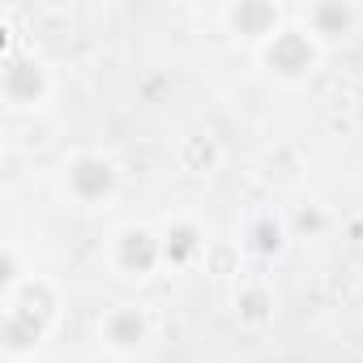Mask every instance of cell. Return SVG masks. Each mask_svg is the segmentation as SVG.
Wrapping results in <instances>:
<instances>
[{"label": "cell", "mask_w": 363, "mask_h": 363, "mask_svg": "<svg viewBox=\"0 0 363 363\" xmlns=\"http://www.w3.org/2000/svg\"><path fill=\"white\" fill-rule=\"evenodd\" d=\"M325 48L291 18L261 52H252V60H257V69L278 86V90H299V86H308L316 73H320V65H325Z\"/></svg>", "instance_id": "5b68a950"}, {"label": "cell", "mask_w": 363, "mask_h": 363, "mask_svg": "<svg viewBox=\"0 0 363 363\" xmlns=\"http://www.w3.org/2000/svg\"><path fill=\"white\" fill-rule=\"evenodd\" d=\"M30 269H35V265H30ZM30 269L22 265V252H18V244L9 240V244H5V261H0V291L18 286V282H22V278L30 274Z\"/></svg>", "instance_id": "9a60e30c"}, {"label": "cell", "mask_w": 363, "mask_h": 363, "mask_svg": "<svg viewBox=\"0 0 363 363\" xmlns=\"http://www.w3.org/2000/svg\"><path fill=\"white\" fill-rule=\"evenodd\" d=\"M103 269L124 286H150L167 261H162V235L154 218H124L103 240Z\"/></svg>", "instance_id": "3957f363"}, {"label": "cell", "mask_w": 363, "mask_h": 363, "mask_svg": "<svg viewBox=\"0 0 363 363\" xmlns=\"http://www.w3.org/2000/svg\"><path fill=\"white\" fill-rule=\"evenodd\" d=\"M158 223V235H162V261H167V274H193V269H206V257L214 248V235H210V223L201 210H167L154 218Z\"/></svg>", "instance_id": "52a82bcc"}, {"label": "cell", "mask_w": 363, "mask_h": 363, "mask_svg": "<svg viewBox=\"0 0 363 363\" xmlns=\"http://www.w3.org/2000/svg\"><path fill=\"white\" fill-rule=\"evenodd\" d=\"M291 18H295V13L282 5V0H231V5L218 9L223 30H227L240 48H248V52H261Z\"/></svg>", "instance_id": "9c48e42d"}, {"label": "cell", "mask_w": 363, "mask_h": 363, "mask_svg": "<svg viewBox=\"0 0 363 363\" xmlns=\"http://www.w3.org/2000/svg\"><path fill=\"white\" fill-rule=\"evenodd\" d=\"M206 274H214L218 282H240L248 274V261H244L240 244L235 240H214V248L206 257Z\"/></svg>", "instance_id": "5bb4252c"}, {"label": "cell", "mask_w": 363, "mask_h": 363, "mask_svg": "<svg viewBox=\"0 0 363 363\" xmlns=\"http://www.w3.org/2000/svg\"><path fill=\"white\" fill-rule=\"evenodd\" d=\"M291 218H286V206H278V201H261V206H252V210H244V218H240V227H235V244H240V252H244V261L248 265H274L278 257H286V248H291Z\"/></svg>", "instance_id": "ba28073f"}, {"label": "cell", "mask_w": 363, "mask_h": 363, "mask_svg": "<svg viewBox=\"0 0 363 363\" xmlns=\"http://www.w3.org/2000/svg\"><path fill=\"white\" fill-rule=\"evenodd\" d=\"M295 22H299L325 52H333L337 43H346L350 35H359L363 9L354 5V0H308V5L295 9Z\"/></svg>", "instance_id": "8fae6325"}, {"label": "cell", "mask_w": 363, "mask_h": 363, "mask_svg": "<svg viewBox=\"0 0 363 363\" xmlns=\"http://www.w3.org/2000/svg\"><path fill=\"white\" fill-rule=\"evenodd\" d=\"M65 286L39 269H30L18 286L0 291V354L5 363H35L48 350L65 316Z\"/></svg>", "instance_id": "6da1fadb"}, {"label": "cell", "mask_w": 363, "mask_h": 363, "mask_svg": "<svg viewBox=\"0 0 363 363\" xmlns=\"http://www.w3.org/2000/svg\"><path fill=\"white\" fill-rule=\"evenodd\" d=\"M231 320L248 337H261L265 329H274V320H278V286H274L269 274L248 269L240 282H231Z\"/></svg>", "instance_id": "30bf717a"}, {"label": "cell", "mask_w": 363, "mask_h": 363, "mask_svg": "<svg viewBox=\"0 0 363 363\" xmlns=\"http://www.w3.org/2000/svg\"><path fill=\"white\" fill-rule=\"evenodd\" d=\"M286 218H291V235H295V240H325V235L333 231L329 206H320V201H312V197L286 206Z\"/></svg>", "instance_id": "4fadbf2b"}, {"label": "cell", "mask_w": 363, "mask_h": 363, "mask_svg": "<svg viewBox=\"0 0 363 363\" xmlns=\"http://www.w3.org/2000/svg\"><path fill=\"white\" fill-rule=\"evenodd\" d=\"M124 193V167L103 145H73L56 167V197L77 214H107Z\"/></svg>", "instance_id": "7a4b0ae2"}, {"label": "cell", "mask_w": 363, "mask_h": 363, "mask_svg": "<svg viewBox=\"0 0 363 363\" xmlns=\"http://www.w3.org/2000/svg\"><path fill=\"white\" fill-rule=\"evenodd\" d=\"M223 158H227V150L210 128H193L184 137H175V145H171V162L184 175H214L223 167Z\"/></svg>", "instance_id": "7c38bea8"}, {"label": "cell", "mask_w": 363, "mask_h": 363, "mask_svg": "<svg viewBox=\"0 0 363 363\" xmlns=\"http://www.w3.org/2000/svg\"><path fill=\"white\" fill-rule=\"evenodd\" d=\"M154 333H158V316L145 299H116L94 316V342L116 363H128V359L145 354Z\"/></svg>", "instance_id": "8992f818"}, {"label": "cell", "mask_w": 363, "mask_h": 363, "mask_svg": "<svg viewBox=\"0 0 363 363\" xmlns=\"http://www.w3.org/2000/svg\"><path fill=\"white\" fill-rule=\"evenodd\" d=\"M60 90V77L52 60L35 48H13L9 56H0V103L9 116H39L52 107Z\"/></svg>", "instance_id": "277c9868"}]
</instances>
